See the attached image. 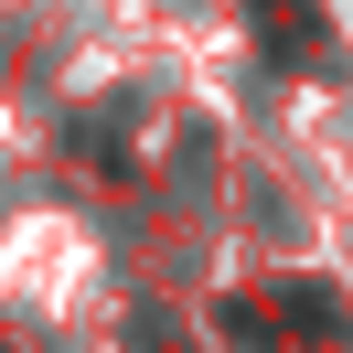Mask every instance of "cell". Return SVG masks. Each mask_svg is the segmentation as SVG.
Instances as JSON below:
<instances>
[{"label":"cell","mask_w":353,"mask_h":353,"mask_svg":"<svg viewBox=\"0 0 353 353\" xmlns=\"http://www.w3.org/2000/svg\"><path fill=\"white\" fill-rule=\"evenodd\" d=\"M268 22H279V43H289V54H300V43H310V32H321V11H310V0H268Z\"/></svg>","instance_id":"6da1fadb"}]
</instances>
